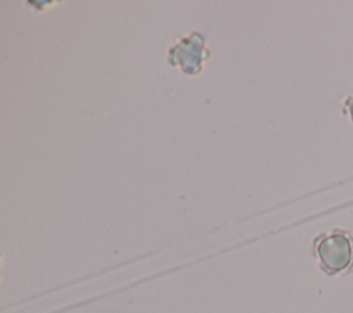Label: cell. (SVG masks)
I'll list each match as a JSON object with an SVG mask.
<instances>
[{
  "label": "cell",
  "mask_w": 353,
  "mask_h": 313,
  "mask_svg": "<svg viewBox=\"0 0 353 313\" xmlns=\"http://www.w3.org/2000/svg\"><path fill=\"white\" fill-rule=\"evenodd\" d=\"M341 112L343 114V117L350 123L353 124V88L350 90V92H347L342 102H341Z\"/></svg>",
  "instance_id": "obj_3"
},
{
  "label": "cell",
  "mask_w": 353,
  "mask_h": 313,
  "mask_svg": "<svg viewBox=\"0 0 353 313\" xmlns=\"http://www.w3.org/2000/svg\"><path fill=\"white\" fill-rule=\"evenodd\" d=\"M211 50L207 47V37L201 32L193 30L189 36L176 40L167 52V62L179 66L188 76H199L204 63L210 59Z\"/></svg>",
  "instance_id": "obj_2"
},
{
  "label": "cell",
  "mask_w": 353,
  "mask_h": 313,
  "mask_svg": "<svg viewBox=\"0 0 353 313\" xmlns=\"http://www.w3.org/2000/svg\"><path fill=\"white\" fill-rule=\"evenodd\" d=\"M312 255L319 269L330 277L353 272V233L345 228H332L313 237Z\"/></svg>",
  "instance_id": "obj_1"
}]
</instances>
